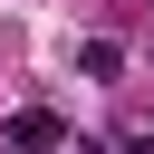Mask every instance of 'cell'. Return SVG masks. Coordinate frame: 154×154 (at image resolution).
<instances>
[{
  "label": "cell",
  "instance_id": "1",
  "mask_svg": "<svg viewBox=\"0 0 154 154\" xmlns=\"http://www.w3.org/2000/svg\"><path fill=\"white\" fill-rule=\"evenodd\" d=\"M10 144H19V154H58V144H67V125H58L48 106H19V116H10Z\"/></svg>",
  "mask_w": 154,
  "mask_h": 154
},
{
  "label": "cell",
  "instance_id": "2",
  "mask_svg": "<svg viewBox=\"0 0 154 154\" xmlns=\"http://www.w3.org/2000/svg\"><path fill=\"white\" fill-rule=\"evenodd\" d=\"M77 67H87V77H116V67H125V48H116V38H87V48H77Z\"/></svg>",
  "mask_w": 154,
  "mask_h": 154
},
{
  "label": "cell",
  "instance_id": "3",
  "mask_svg": "<svg viewBox=\"0 0 154 154\" xmlns=\"http://www.w3.org/2000/svg\"><path fill=\"white\" fill-rule=\"evenodd\" d=\"M77 154H116V144H87V135H77Z\"/></svg>",
  "mask_w": 154,
  "mask_h": 154
}]
</instances>
